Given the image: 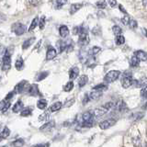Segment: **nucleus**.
Masks as SVG:
<instances>
[{
  "label": "nucleus",
  "mask_w": 147,
  "mask_h": 147,
  "mask_svg": "<svg viewBox=\"0 0 147 147\" xmlns=\"http://www.w3.org/2000/svg\"><path fill=\"white\" fill-rule=\"evenodd\" d=\"M56 55H57L56 50H55L53 47H52V46H49V48L47 50V53H46V60L51 61V60H53L56 57Z\"/></svg>",
  "instance_id": "obj_12"
},
{
  "label": "nucleus",
  "mask_w": 147,
  "mask_h": 147,
  "mask_svg": "<svg viewBox=\"0 0 147 147\" xmlns=\"http://www.w3.org/2000/svg\"><path fill=\"white\" fill-rule=\"evenodd\" d=\"M29 83L26 80H23L21 82H20L18 84L15 86V89H14V92H15L16 94H20L22 92H24L25 90H28L29 88Z\"/></svg>",
  "instance_id": "obj_9"
},
{
  "label": "nucleus",
  "mask_w": 147,
  "mask_h": 147,
  "mask_svg": "<svg viewBox=\"0 0 147 147\" xmlns=\"http://www.w3.org/2000/svg\"><path fill=\"white\" fill-rule=\"evenodd\" d=\"M117 122V119H113V118H110L108 119H105V121H101L99 123V127L101 130H107V129H109L110 127L114 126L115 124Z\"/></svg>",
  "instance_id": "obj_8"
},
{
  "label": "nucleus",
  "mask_w": 147,
  "mask_h": 147,
  "mask_svg": "<svg viewBox=\"0 0 147 147\" xmlns=\"http://www.w3.org/2000/svg\"><path fill=\"white\" fill-rule=\"evenodd\" d=\"M44 25H45V17L42 16V17L40 18V21H39V27H40V29L42 30L43 28H44Z\"/></svg>",
  "instance_id": "obj_43"
},
{
  "label": "nucleus",
  "mask_w": 147,
  "mask_h": 147,
  "mask_svg": "<svg viewBox=\"0 0 147 147\" xmlns=\"http://www.w3.org/2000/svg\"><path fill=\"white\" fill-rule=\"evenodd\" d=\"M39 21H40V20H39V18H38V17L34 18H33V20L31 21V24H30V26L29 31H32V30H33L35 29V28L37 27V25L39 24Z\"/></svg>",
  "instance_id": "obj_32"
},
{
  "label": "nucleus",
  "mask_w": 147,
  "mask_h": 147,
  "mask_svg": "<svg viewBox=\"0 0 147 147\" xmlns=\"http://www.w3.org/2000/svg\"><path fill=\"white\" fill-rule=\"evenodd\" d=\"M59 33H60V36L62 37V38H67L68 35H69V29L68 27L65 26V25H62L61 27L59 28Z\"/></svg>",
  "instance_id": "obj_13"
},
{
  "label": "nucleus",
  "mask_w": 147,
  "mask_h": 147,
  "mask_svg": "<svg viewBox=\"0 0 147 147\" xmlns=\"http://www.w3.org/2000/svg\"><path fill=\"white\" fill-rule=\"evenodd\" d=\"M40 147H48V144H45V145H43V144H40Z\"/></svg>",
  "instance_id": "obj_52"
},
{
  "label": "nucleus",
  "mask_w": 147,
  "mask_h": 147,
  "mask_svg": "<svg viewBox=\"0 0 147 147\" xmlns=\"http://www.w3.org/2000/svg\"><path fill=\"white\" fill-rule=\"evenodd\" d=\"M119 76H121V72L118 70L109 71L104 77V83L105 84H110V83L116 81L119 77Z\"/></svg>",
  "instance_id": "obj_5"
},
{
  "label": "nucleus",
  "mask_w": 147,
  "mask_h": 147,
  "mask_svg": "<svg viewBox=\"0 0 147 147\" xmlns=\"http://www.w3.org/2000/svg\"><path fill=\"white\" fill-rule=\"evenodd\" d=\"M89 98H88V95H87V93L85 95V96H84V98H83V101H82V102H83V104H84V105H86V104H87V103H88L89 102Z\"/></svg>",
  "instance_id": "obj_47"
},
{
  "label": "nucleus",
  "mask_w": 147,
  "mask_h": 147,
  "mask_svg": "<svg viewBox=\"0 0 147 147\" xmlns=\"http://www.w3.org/2000/svg\"><path fill=\"white\" fill-rule=\"evenodd\" d=\"M79 75V69L76 66H74L70 69V71H69V77H70V79H76V78Z\"/></svg>",
  "instance_id": "obj_15"
},
{
  "label": "nucleus",
  "mask_w": 147,
  "mask_h": 147,
  "mask_svg": "<svg viewBox=\"0 0 147 147\" xmlns=\"http://www.w3.org/2000/svg\"><path fill=\"white\" fill-rule=\"evenodd\" d=\"M49 117H50V113H49V112H44V113H42L41 115H40L39 121H47V119H49Z\"/></svg>",
  "instance_id": "obj_39"
},
{
  "label": "nucleus",
  "mask_w": 147,
  "mask_h": 147,
  "mask_svg": "<svg viewBox=\"0 0 147 147\" xmlns=\"http://www.w3.org/2000/svg\"><path fill=\"white\" fill-rule=\"evenodd\" d=\"M87 95H88L89 100L92 101V100H96V99L99 98L100 96H102V92H98V91L93 90L92 92H90V93H87Z\"/></svg>",
  "instance_id": "obj_16"
},
{
  "label": "nucleus",
  "mask_w": 147,
  "mask_h": 147,
  "mask_svg": "<svg viewBox=\"0 0 147 147\" xmlns=\"http://www.w3.org/2000/svg\"><path fill=\"white\" fill-rule=\"evenodd\" d=\"M0 128H1V124H0Z\"/></svg>",
  "instance_id": "obj_57"
},
{
  "label": "nucleus",
  "mask_w": 147,
  "mask_h": 147,
  "mask_svg": "<svg viewBox=\"0 0 147 147\" xmlns=\"http://www.w3.org/2000/svg\"><path fill=\"white\" fill-rule=\"evenodd\" d=\"M12 31L15 32V34L18 36L22 35V34H24L26 31V26L24 24H22V23L17 22L15 24L12 25Z\"/></svg>",
  "instance_id": "obj_7"
},
{
  "label": "nucleus",
  "mask_w": 147,
  "mask_h": 147,
  "mask_svg": "<svg viewBox=\"0 0 147 147\" xmlns=\"http://www.w3.org/2000/svg\"><path fill=\"white\" fill-rule=\"evenodd\" d=\"M23 108H24V105H23V102L20 100H18L17 103H15V105H14L13 107V112L14 113H18L20 111H22L23 110Z\"/></svg>",
  "instance_id": "obj_17"
},
{
  "label": "nucleus",
  "mask_w": 147,
  "mask_h": 147,
  "mask_svg": "<svg viewBox=\"0 0 147 147\" xmlns=\"http://www.w3.org/2000/svg\"><path fill=\"white\" fill-rule=\"evenodd\" d=\"M141 95L144 98H147V86L144 87V88H142V91H141Z\"/></svg>",
  "instance_id": "obj_45"
},
{
  "label": "nucleus",
  "mask_w": 147,
  "mask_h": 147,
  "mask_svg": "<svg viewBox=\"0 0 147 147\" xmlns=\"http://www.w3.org/2000/svg\"><path fill=\"white\" fill-rule=\"evenodd\" d=\"M54 125H55L54 121H49V122H47V123H45L43 126H41V127L40 128V131H49V130H51L52 128H53Z\"/></svg>",
  "instance_id": "obj_23"
},
{
  "label": "nucleus",
  "mask_w": 147,
  "mask_h": 147,
  "mask_svg": "<svg viewBox=\"0 0 147 147\" xmlns=\"http://www.w3.org/2000/svg\"><path fill=\"white\" fill-rule=\"evenodd\" d=\"M15 67L18 71H21L24 68V61H23V59L21 57H18L17 59V61L15 63Z\"/></svg>",
  "instance_id": "obj_22"
},
{
  "label": "nucleus",
  "mask_w": 147,
  "mask_h": 147,
  "mask_svg": "<svg viewBox=\"0 0 147 147\" xmlns=\"http://www.w3.org/2000/svg\"><path fill=\"white\" fill-rule=\"evenodd\" d=\"M134 55L140 60V62L141 61H142V62L147 61V53H145L144 51H141V50L136 51Z\"/></svg>",
  "instance_id": "obj_14"
},
{
  "label": "nucleus",
  "mask_w": 147,
  "mask_h": 147,
  "mask_svg": "<svg viewBox=\"0 0 147 147\" xmlns=\"http://www.w3.org/2000/svg\"><path fill=\"white\" fill-rule=\"evenodd\" d=\"M24 144H25V142L23 139H18V140L14 141L12 142V145L14 147H22L23 145H24Z\"/></svg>",
  "instance_id": "obj_36"
},
{
  "label": "nucleus",
  "mask_w": 147,
  "mask_h": 147,
  "mask_svg": "<svg viewBox=\"0 0 147 147\" xmlns=\"http://www.w3.org/2000/svg\"><path fill=\"white\" fill-rule=\"evenodd\" d=\"M96 6L98 8L104 9V8H106V7H107V2L106 1H98L96 3Z\"/></svg>",
  "instance_id": "obj_40"
},
{
  "label": "nucleus",
  "mask_w": 147,
  "mask_h": 147,
  "mask_svg": "<svg viewBox=\"0 0 147 147\" xmlns=\"http://www.w3.org/2000/svg\"><path fill=\"white\" fill-rule=\"evenodd\" d=\"M10 101H7V100H2L1 102H0V110H1L2 112H6L7 110L8 109V108L10 107Z\"/></svg>",
  "instance_id": "obj_18"
},
{
  "label": "nucleus",
  "mask_w": 147,
  "mask_h": 147,
  "mask_svg": "<svg viewBox=\"0 0 147 147\" xmlns=\"http://www.w3.org/2000/svg\"><path fill=\"white\" fill-rule=\"evenodd\" d=\"M115 109L118 110L119 113H122V112H125L128 109V108L125 102H124L122 99H121L118 101V103H115Z\"/></svg>",
  "instance_id": "obj_11"
},
{
  "label": "nucleus",
  "mask_w": 147,
  "mask_h": 147,
  "mask_svg": "<svg viewBox=\"0 0 147 147\" xmlns=\"http://www.w3.org/2000/svg\"><path fill=\"white\" fill-rule=\"evenodd\" d=\"M119 8L121 9V12H123L124 14H127V11L125 10V9H124V7H123L122 5H119Z\"/></svg>",
  "instance_id": "obj_50"
},
{
  "label": "nucleus",
  "mask_w": 147,
  "mask_h": 147,
  "mask_svg": "<svg viewBox=\"0 0 147 147\" xmlns=\"http://www.w3.org/2000/svg\"><path fill=\"white\" fill-rule=\"evenodd\" d=\"M130 21H131V18L128 15H125L121 18V22L123 23L124 25H128L129 26V24H130Z\"/></svg>",
  "instance_id": "obj_41"
},
{
  "label": "nucleus",
  "mask_w": 147,
  "mask_h": 147,
  "mask_svg": "<svg viewBox=\"0 0 147 147\" xmlns=\"http://www.w3.org/2000/svg\"><path fill=\"white\" fill-rule=\"evenodd\" d=\"M31 147H40V145H33V146H31Z\"/></svg>",
  "instance_id": "obj_54"
},
{
  "label": "nucleus",
  "mask_w": 147,
  "mask_h": 147,
  "mask_svg": "<svg viewBox=\"0 0 147 147\" xmlns=\"http://www.w3.org/2000/svg\"><path fill=\"white\" fill-rule=\"evenodd\" d=\"M144 31H145V33H146V36H147V30H146L145 29H144Z\"/></svg>",
  "instance_id": "obj_56"
},
{
  "label": "nucleus",
  "mask_w": 147,
  "mask_h": 147,
  "mask_svg": "<svg viewBox=\"0 0 147 147\" xmlns=\"http://www.w3.org/2000/svg\"><path fill=\"white\" fill-rule=\"evenodd\" d=\"M49 75V72L47 71H45V72H41L40 74H38V76H36V81H41V80H43L44 78H46Z\"/></svg>",
  "instance_id": "obj_33"
},
{
  "label": "nucleus",
  "mask_w": 147,
  "mask_h": 147,
  "mask_svg": "<svg viewBox=\"0 0 147 147\" xmlns=\"http://www.w3.org/2000/svg\"><path fill=\"white\" fill-rule=\"evenodd\" d=\"M94 115L93 111H86L81 115V125L83 127H91L93 125L94 121Z\"/></svg>",
  "instance_id": "obj_2"
},
{
  "label": "nucleus",
  "mask_w": 147,
  "mask_h": 147,
  "mask_svg": "<svg viewBox=\"0 0 147 147\" xmlns=\"http://www.w3.org/2000/svg\"><path fill=\"white\" fill-rule=\"evenodd\" d=\"M67 2L66 1H60V0H58V1H55L54 4H55V8L58 9V8H61L64 4H66Z\"/></svg>",
  "instance_id": "obj_42"
},
{
  "label": "nucleus",
  "mask_w": 147,
  "mask_h": 147,
  "mask_svg": "<svg viewBox=\"0 0 147 147\" xmlns=\"http://www.w3.org/2000/svg\"><path fill=\"white\" fill-rule=\"evenodd\" d=\"M112 32L116 36H119V35H121V33H122V29L119 26L115 25V26L112 27Z\"/></svg>",
  "instance_id": "obj_34"
},
{
  "label": "nucleus",
  "mask_w": 147,
  "mask_h": 147,
  "mask_svg": "<svg viewBox=\"0 0 147 147\" xmlns=\"http://www.w3.org/2000/svg\"><path fill=\"white\" fill-rule=\"evenodd\" d=\"M93 90L95 91H98V92H103V91H106L108 90V85L103 83V84H99L98 86H95L93 87Z\"/></svg>",
  "instance_id": "obj_25"
},
{
  "label": "nucleus",
  "mask_w": 147,
  "mask_h": 147,
  "mask_svg": "<svg viewBox=\"0 0 147 147\" xmlns=\"http://www.w3.org/2000/svg\"><path fill=\"white\" fill-rule=\"evenodd\" d=\"M73 32H74V34H78V35H79V33H80V27H75V28H74Z\"/></svg>",
  "instance_id": "obj_49"
},
{
  "label": "nucleus",
  "mask_w": 147,
  "mask_h": 147,
  "mask_svg": "<svg viewBox=\"0 0 147 147\" xmlns=\"http://www.w3.org/2000/svg\"><path fill=\"white\" fill-rule=\"evenodd\" d=\"M31 113H32V108L28 107V108L23 109V110L20 112V115L22 117H28V116H30V115H31Z\"/></svg>",
  "instance_id": "obj_30"
},
{
  "label": "nucleus",
  "mask_w": 147,
  "mask_h": 147,
  "mask_svg": "<svg viewBox=\"0 0 147 147\" xmlns=\"http://www.w3.org/2000/svg\"><path fill=\"white\" fill-rule=\"evenodd\" d=\"M62 107H63L62 102H60V101H57V102L53 103L52 106H51L49 110H50V112H55V111H57V110L61 109Z\"/></svg>",
  "instance_id": "obj_20"
},
{
  "label": "nucleus",
  "mask_w": 147,
  "mask_h": 147,
  "mask_svg": "<svg viewBox=\"0 0 147 147\" xmlns=\"http://www.w3.org/2000/svg\"><path fill=\"white\" fill-rule=\"evenodd\" d=\"M115 42H116L117 45H122L125 42V39L122 35H119V36H116L115 38Z\"/></svg>",
  "instance_id": "obj_35"
},
{
  "label": "nucleus",
  "mask_w": 147,
  "mask_h": 147,
  "mask_svg": "<svg viewBox=\"0 0 147 147\" xmlns=\"http://www.w3.org/2000/svg\"><path fill=\"white\" fill-rule=\"evenodd\" d=\"M133 85V77L131 72H125L121 76V86L124 88H129Z\"/></svg>",
  "instance_id": "obj_4"
},
{
  "label": "nucleus",
  "mask_w": 147,
  "mask_h": 147,
  "mask_svg": "<svg viewBox=\"0 0 147 147\" xmlns=\"http://www.w3.org/2000/svg\"><path fill=\"white\" fill-rule=\"evenodd\" d=\"M144 109H147V103L145 104V106H144Z\"/></svg>",
  "instance_id": "obj_55"
},
{
  "label": "nucleus",
  "mask_w": 147,
  "mask_h": 147,
  "mask_svg": "<svg viewBox=\"0 0 147 147\" xmlns=\"http://www.w3.org/2000/svg\"><path fill=\"white\" fill-rule=\"evenodd\" d=\"M68 45L66 41H64V40H59L58 42H57V47L59 49V53H63L64 50L67 49L68 48Z\"/></svg>",
  "instance_id": "obj_21"
},
{
  "label": "nucleus",
  "mask_w": 147,
  "mask_h": 147,
  "mask_svg": "<svg viewBox=\"0 0 147 147\" xmlns=\"http://www.w3.org/2000/svg\"><path fill=\"white\" fill-rule=\"evenodd\" d=\"M87 81H88V77H87V76L83 75V76L79 78V80H78V86H79V87L85 86L86 85Z\"/></svg>",
  "instance_id": "obj_27"
},
{
  "label": "nucleus",
  "mask_w": 147,
  "mask_h": 147,
  "mask_svg": "<svg viewBox=\"0 0 147 147\" xmlns=\"http://www.w3.org/2000/svg\"><path fill=\"white\" fill-rule=\"evenodd\" d=\"M74 88V83L72 81H69L67 84L63 86V91L65 92H70Z\"/></svg>",
  "instance_id": "obj_37"
},
{
  "label": "nucleus",
  "mask_w": 147,
  "mask_h": 147,
  "mask_svg": "<svg viewBox=\"0 0 147 147\" xmlns=\"http://www.w3.org/2000/svg\"><path fill=\"white\" fill-rule=\"evenodd\" d=\"M37 107L40 109H44L47 107V100L45 99H40L38 102H37Z\"/></svg>",
  "instance_id": "obj_31"
},
{
  "label": "nucleus",
  "mask_w": 147,
  "mask_h": 147,
  "mask_svg": "<svg viewBox=\"0 0 147 147\" xmlns=\"http://www.w3.org/2000/svg\"><path fill=\"white\" fill-rule=\"evenodd\" d=\"M10 135V130L7 128V127H5L3 129V131L0 132V139L3 140V139H7V138Z\"/></svg>",
  "instance_id": "obj_26"
},
{
  "label": "nucleus",
  "mask_w": 147,
  "mask_h": 147,
  "mask_svg": "<svg viewBox=\"0 0 147 147\" xmlns=\"http://www.w3.org/2000/svg\"><path fill=\"white\" fill-rule=\"evenodd\" d=\"M34 41H35V38H34V37H32V38H30V39L24 40V42L22 43V49L23 50L28 49L31 44H33Z\"/></svg>",
  "instance_id": "obj_24"
},
{
  "label": "nucleus",
  "mask_w": 147,
  "mask_h": 147,
  "mask_svg": "<svg viewBox=\"0 0 147 147\" xmlns=\"http://www.w3.org/2000/svg\"><path fill=\"white\" fill-rule=\"evenodd\" d=\"M112 109H115V103L114 102H107L105 105L100 106L99 108L93 110V115L95 118L102 117L103 115H105L109 111V110Z\"/></svg>",
  "instance_id": "obj_1"
},
{
  "label": "nucleus",
  "mask_w": 147,
  "mask_h": 147,
  "mask_svg": "<svg viewBox=\"0 0 147 147\" xmlns=\"http://www.w3.org/2000/svg\"><path fill=\"white\" fill-rule=\"evenodd\" d=\"M7 52V50L6 48L4 47V46L2 44H0V55H2V54H5Z\"/></svg>",
  "instance_id": "obj_48"
},
{
  "label": "nucleus",
  "mask_w": 147,
  "mask_h": 147,
  "mask_svg": "<svg viewBox=\"0 0 147 147\" xmlns=\"http://www.w3.org/2000/svg\"><path fill=\"white\" fill-rule=\"evenodd\" d=\"M75 98H72V99H70V100H68V101H66V103L64 104V107H70V106H72L74 103H75Z\"/></svg>",
  "instance_id": "obj_46"
},
{
  "label": "nucleus",
  "mask_w": 147,
  "mask_h": 147,
  "mask_svg": "<svg viewBox=\"0 0 147 147\" xmlns=\"http://www.w3.org/2000/svg\"><path fill=\"white\" fill-rule=\"evenodd\" d=\"M82 7H83V4H82V3L72 4V5H71V7H70V14H71V15H73V14L76 13Z\"/></svg>",
  "instance_id": "obj_19"
},
{
  "label": "nucleus",
  "mask_w": 147,
  "mask_h": 147,
  "mask_svg": "<svg viewBox=\"0 0 147 147\" xmlns=\"http://www.w3.org/2000/svg\"><path fill=\"white\" fill-rule=\"evenodd\" d=\"M27 92H28V94H29L30 96H40L39 86H37L36 84L30 85Z\"/></svg>",
  "instance_id": "obj_10"
},
{
  "label": "nucleus",
  "mask_w": 147,
  "mask_h": 147,
  "mask_svg": "<svg viewBox=\"0 0 147 147\" xmlns=\"http://www.w3.org/2000/svg\"><path fill=\"white\" fill-rule=\"evenodd\" d=\"M100 51H101L100 47H98V46H94V47H92L88 51V54L90 55V56H95V55L98 54L100 52Z\"/></svg>",
  "instance_id": "obj_29"
},
{
  "label": "nucleus",
  "mask_w": 147,
  "mask_h": 147,
  "mask_svg": "<svg viewBox=\"0 0 147 147\" xmlns=\"http://www.w3.org/2000/svg\"><path fill=\"white\" fill-rule=\"evenodd\" d=\"M10 67H11V54L8 51H7L2 58V70L7 71L10 69Z\"/></svg>",
  "instance_id": "obj_6"
},
{
  "label": "nucleus",
  "mask_w": 147,
  "mask_h": 147,
  "mask_svg": "<svg viewBox=\"0 0 147 147\" xmlns=\"http://www.w3.org/2000/svg\"><path fill=\"white\" fill-rule=\"evenodd\" d=\"M90 39L88 35V30L86 28L80 26V33H79V38H78V43L81 46H86L89 43Z\"/></svg>",
  "instance_id": "obj_3"
},
{
  "label": "nucleus",
  "mask_w": 147,
  "mask_h": 147,
  "mask_svg": "<svg viewBox=\"0 0 147 147\" xmlns=\"http://www.w3.org/2000/svg\"><path fill=\"white\" fill-rule=\"evenodd\" d=\"M137 26H138L137 21H136V20H131L130 24H129V27H130L131 29H136Z\"/></svg>",
  "instance_id": "obj_44"
},
{
  "label": "nucleus",
  "mask_w": 147,
  "mask_h": 147,
  "mask_svg": "<svg viewBox=\"0 0 147 147\" xmlns=\"http://www.w3.org/2000/svg\"><path fill=\"white\" fill-rule=\"evenodd\" d=\"M142 4H144V6H147V1H144V2H142Z\"/></svg>",
  "instance_id": "obj_53"
},
{
  "label": "nucleus",
  "mask_w": 147,
  "mask_h": 147,
  "mask_svg": "<svg viewBox=\"0 0 147 147\" xmlns=\"http://www.w3.org/2000/svg\"><path fill=\"white\" fill-rule=\"evenodd\" d=\"M130 64L132 67H138L140 64V60L138 59L135 55H133V56L130 59Z\"/></svg>",
  "instance_id": "obj_28"
},
{
  "label": "nucleus",
  "mask_w": 147,
  "mask_h": 147,
  "mask_svg": "<svg viewBox=\"0 0 147 147\" xmlns=\"http://www.w3.org/2000/svg\"><path fill=\"white\" fill-rule=\"evenodd\" d=\"M109 4L110 5V7H114L117 5V2L116 1H109Z\"/></svg>",
  "instance_id": "obj_51"
},
{
  "label": "nucleus",
  "mask_w": 147,
  "mask_h": 147,
  "mask_svg": "<svg viewBox=\"0 0 147 147\" xmlns=\"http://www.w3.org/2000/svg\"><path fill=\"white\" fill-rule=\"evenodd\" d=\"M142 117H144V113H141V112H136L134 114H132L131 118H132V119L134 121H138V119H141Z\"/></svg>",
  "instance_id": "obj_38"
}]
</instances>
